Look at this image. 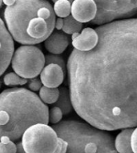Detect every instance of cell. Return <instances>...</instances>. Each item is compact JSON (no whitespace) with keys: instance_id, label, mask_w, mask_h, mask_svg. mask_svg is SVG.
<instances>
[{"instance_id":"d6986e66","label":"cell","mask_w":137,"mask_h":153,"mask_svg":"<svg viewBox=\"0 0 137 153\" xmlns=\"http://www.w3.org/2000/svg\"><path fill=\"white\" fill-rule=\"evenodd\" d=\"M16 145L9 137L2 136L0 138V153H15Z\"/></svg>"},{"instance_id":"e0dca14e","label":"cell","mask_w":137,"mask_h":153,"mask_svg":"<svg viewBox=\"0 0 137 153\" xmlns=\"http://www.w3.org/2000/svg\"><path fill=\"white\" fill-rule=\"evenodd\" d=\"M71 3L68 0H57L53 8L55 15L63 19L71 15Z\"/></svg>"},{"instance_id":"2e32d148","label":"cell","mask_w":137,"mask_h":153,"mask_svg":"<svg viewBox=\"0 0 137 153\" xmlns=\"http://www.w3.org/2000/svg\"><path fill=\"white\" fill-rule=\"evenodd\" d=\"M82 28L83 23L75 20L71 15L63 18V25L62 30L63 32L65 33L66 35H72L75 32H80Z\"/></svg>"},{"instance_id":"4fadbf2b","label":"cell","mask_w":137,"mask_h":153,"mask_svg":"<svg viewBox=\"0 0 137 153\" xmlns=\"http://www.w3.org/2000/svg\"><path fill=\"white\" fill-rule=\"evenodd\" d=\"M135 128H124L115 137L114 145L118 153H133L131 148V136Z\"/></svg>"},{"instance_id":"f1b7e54d","label":"cell","mask_w":137,"mask_h":153,"mask_svg":"<svg viewBox=\"0 0 137 153\" xmlns=\"http://www.w3.org/2000/svg\"><path fill=\"white\" fill-rule=\"evenodd\" d=\"M3 5V0H0V7Z\"/></svg>"},{"instance_id":"d4e9b609","label":"cell","mask_w":137,"mask_h":153,"mask_svg":"<svg viewBox=\"0 0 137 153\" xmlns=\"http://www.w3.org/2000/svg\"><path fill=\"white\" fill-rule=\"evenodd\" d=\"M63 25V18H58L55 19V28L58 30H62Z\"/></svg>"},{"instance_id":"9c48e42d","label":"cell","mask_w":137,"mask_h":153,"mask_svg":"<svg viewBox=\"0 0 137 153\" xmlns=\"http://www.w3.org/2000/svg\"><path fill=\"white\" fill-rule=\"evenodd\" d=\"M97 7L93 0H73L71 3V15L81 23L95 19Z\"/></svg>"},{"instance_id":"83f0119b","label":"cell","mask_w":137,"mask_h":153,"mask_svg":"<svg viewBox=\"0 0 137 153\" xmlns=\"http://www.w3.org/2000/svg\"><path fill=\"white\" fill-rule=\"evenodd\" d=\"M56 1H57V0H52V2H54V3H55V2H56ZM68 1H69L70 3H72L73 0H68Z\"/></svg>"},{"instance_id":"484cf974","label":"cell","mask_w":137,"mask_h":153,"mask_svg":"<svg viewBox=\"0 0 137 153\" xmlns=\"http://www.w3.org/2000/svg\"><path fill=\"white\" fill-rule=\"evenodd\" d=\"M16 151H15V153H26V152L23 149V147L22 145V143L21 142H19L16 144Z\"/></svg>"},{"instance_id":"8fae6325","label":"cell","mask_w":137,"mask_h":153,"mask_svg":"<svg viewBox=\"0 0 137 153\" xmlns=\"http://www.w3.org/2000/svg\"><path fill=\"white\" fill-rule=\"evenodd\" d=\"M40 80L47 88H58L64 80V71L58 64L50 63L43 67L40 72Z\"/></svg>"},{"instance_id":"4dcf8cb0","label":"cell","mask_w":137,"mask_h":153,"mask_svg":"<svg viewBox=\"0 0 137 153\" xmlns=\"http://www.w3.org/2000/svg\"><path fill=\"white\" fill-rule=\"evenodd\" d=\"M1 136H2V135H1V134H0V138H1Z\"/></svg>"},{"instance_id":"30bf717a","label":"cell","mask_w":137,"mask_h":153,"mask_svg":"<svg viewBox=\"0 0 137 153\" xmlns=\"http://www.w3.org/2000/svg\"><path fill=\"white\" fill-rule=\"evenodd\" d=\"M98 34L95 29L86 27L81 32H75L71 35V44L74 49L87 51L92 50L98 43Z\"/></svg>"},{"instance_id":"3957f363","label":"cell","mask_w":137,"mask_h":153,"mask_svg":"<svg viewBox=\"0 0 137 153\" xmlns=\"http://www.w3.org/2000/svg\"><path fill=\"white\" fill-rule=\"evenodd\" d=\"M49 108L34 91L9 88L0 93V134L12 141L19 140L35 123L48 124Z\"/></svg>"},{"instance_id":"4316f807","label":"cell","mask_w":137,"mask_h":153,"mask_svg":"<svg viewBox=\"0 0 137 153\" xmlns=\"http://www.w3.org/2000/svg\"><path fill=\"white\" fill-rule=\"evenodd\" d=\"M15 0H3V3H4L7 7L12 6L15 3Z\"/></svg>"},{"instance_id":"52a82bcc","label":"cell","mask_w":137,"mask_h":153,"mask_svg":"<svg viewBox=\"0 0 137 153\" xmlns=\"http://www.w3.org/2000/svg\"><path fill=\"white\" fill-rule=\"evenodd\" d=\"M97 12L91 21L95 25H103L115 19H129L136 15L137 0H93Z\"/></svg>"},{"instance_id":"603a6c76","label":"cell","mask_w":137,"mask_h":153,"mask_svg":"<svg viewBox=\"0 0 137 153\" xmlns=\"http://www.w3.org/2000/svg\"><path fill=\"white\" fill-rule=\"evenodd\" d=\"M67 146H68V143L67 141H65L63 139L60 138V137H58L57 147L53 153H66Z\"/></svg>"},{"instance_id":"ffe728a7","label":"cell","mask_w":137,"mask_h":153,"mask_svg":"<svg viewBox=\"0 0 137 153\" xmlns=\"http://www.w3.org/2000/svg\"><path fill=\"white\" fill-rule=\"evenodd\" d=\"M50 63L58 64L62 68L64 73H66V63L61 56H59L58 55H54V54L47 55L45 56V64L47 65V64H50Z\"/></svg>"},{"instance_id":"7a4b0ae2","label":"cell","mask_w":137,"mask_h":153,"mask_svg":"<svg viewBox=\"0 0 137 153\" xmlns=\"http://www.w3.org/2000/svg\"><path fill=\"white\" fill-rule=\"evenodd\" d=\"M6 27L13 40L22 45H34L53 32L55 15L46 0H15L4 10Z\"/></svg>"},{"instance_id":"ba28073f","label":"cell","mask_w":137,"mask_h":153,"mask_svg":"<svg viewBox=\"0 0 137 153\" xmlns=\"http://www.w3.org/2000/svg\"><path fill=\"white\" fill-rule=\"evenodd\" d=\"M14 51V40L4 22L0 18V76L10 65Z\"/></svg>"},{"instance_id":"44dd1931","label":"cell","mask_w":137,"mask_h":153,"mask_svg":"<svg viewBox=\"0 0 137 153\" xmlns=\"http://www.w3.org/2000/svg\"><path fill=\"white\" fill-rule=\"evenodd\" d=\"M63 116V115L62 111L60 110V108L54 106L48 112V121H49V123H52V124L58 123L62 120Z\"/></svg>"},{"instance_id":"5bb4252c","label":"cell","mask_w":137,"mask_h":153,"mask_svg":"<svg viewBox=\"0 0 137 153\" xmlns=\"http://www.w3.org/2000/svg\"><path fill=\"white\" fill-rule=\"evenodd\" d=\"M59 91H60L59 97L54 104L55 107L60 108V110L62 111L63 115H67L71 112V111L73 110L70 92H69V90L64 87L60 88L59 89Z\"/></svg>"},{"instance_id":"f546056e","label":"cell","mask_w":137,"mask_h":153,"mask_svg":"<svg viewBox=\"0 0 137 153\" xmlns=\"http://www.w3.org/2000/svg\"><path fill=\"white\" fill-rule=\"evenodd\" d=\"M1 87H2V81L0 79V89H1Z\"/></svg>"},{"instance_id":"7402d4cb","label":"cell","mask_w":137,"mask_h":153,"mask_svg":"<svg viewBox=\"0 0 137 153\" xmlns=\"http://www.w3.org/2000/svg\"><path fill=\"white\" fill-rule=\"evenodd\" d=\"M28 88L31 91H39V89L42 87V83L39 79H37L36 77L33 79H29V81L28 80Z\"/></svg>"},{"instance_id":"cb8c5ba5","label":"cell","mask_w":137,"mask_h":153,"mask_svg":"<svg viewBox=\"0 0 137 153\" xmlns=\"http://www.w3.org/2000/svg\"><path fill=\"white\" fill-rule=\"evenodd\" d=\"M130 143H131V148H132V151L133 153H137V130L136 128H135L133 131L132 133L131 136V140H130Z\"/></svg>"},{"instance_id":"5b68a950","label":"cell","mask_w":137,"mask_h":153,"mask_svg":"<svg viewBox=\"0 0 137 153\" xmlns=\"http://www.w3.org/2000/svg\"><path fill=\"white\" fill-rule=\"evenodd\" d=\"M10 64L20 77L27 79L35 78L45 66V55L35 46L22 45L14 51Z\"/></svg>"},{"instance_id":"8992f818","label":"cell","mask_w":137,"mask_h":153,"mask_svg":"<svg viewBox=\"0 0 137 153\" xmlns=\"http://www.w3.org/2000/svg\"><path fill=\"white\" fill-rule=\"evenodd\" d=\"M21 143L26 153H53L57 147V133L48 124L35 123L26 129Z\"/></svg>"},{"instance_id":"6da1fadb","label":"cell","mask_w":137,"mask_h":153,"mask_svg":"<svg viewBox=\"0 0 137 153\" xmlns=\"http://www.w3.org/2000/svg\"><path fill=\"white\" fill-rule=\"evenodd\" d=\"M98 43L73 49L67 64L73 109L103 131L137 125V19H125L95 29Z\"/></svg>"},{"instance_id":"277c9868","label":"cell","mask_w":137,"mask_h":153,"mask_svg":"<svg viewBox=\"0 0 137 153\" xmlns=\"http://www.w3.org/2000/svg\"><path fill=\"white\" fill-rule=\"evenodd\" d=\"M52 128L68 143L66 153H118L109 133L88 123L63 120Z\"/></svg>"},{"instance_id":"ac0fdd59","label":"cell","mask_w":137,"mask_h":153,"mask_svg":"<svg viewBox=\"0 0 137 153\" xmlns=\"http://www.w3.org/2000/svg\"><path fill=\"white\" fill-rule=\"evenodd\" d=\"M3 83L6 86L15 87L19 85H25L26 83H28V79L20 77L15 72H9L3 77Z\"/></svg>"},{"instance_id":"9a60e30c","label":"cell","mask_w":137,"mask_h":153,"mask_svg":"<svg viewBox=\"0 0 137 153\" xmlns=\"http://www.w3.org/2000/svg\"><path fill=\"white\" fill-rule=\"evenodd\" d=\"M59 89L57 88H47L45 86H42L39 89V97L42 103L47 104H53L57 100L59 97Z\"/></svg>"},{"instance_id":"7c38bea8","label":"cell","mask_w":137,"mask_h":153,"mask_svg":"<svg viewBox=\"0 0 137 153\" xmlns=\"http://www.w3.org/2000/svg\"><path fill=\"white\" fill-rule=\"evenodd\" d=\"M43 42L48 51L54 55H60L67 48L70 39L65 33L54 31Z\"/></svg>"}]
</instances>
